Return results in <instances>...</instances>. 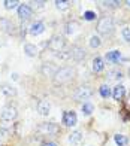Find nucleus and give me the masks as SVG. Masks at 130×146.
I'll return each instance as SVG.
<instances>
[{"label":"nucleus","instance_id":"28","mask_svg":"<svg viewBox=\"0 0 130 146\" xmlns=\"http://www.w3.org/2000/svg\"><path fill=\"white\" fill-rule=\"evenodd\" d=\"M123 37H124L126 42H130V29H129V27L123 29Z\"/></svg>","mask_w":130,"mask_h":146},{"label":"nucleus","instance_id":"16","mask_svg":"<svg viewBox=\"0 0 130 146\" xmlns=\"http://www.w3.org/2000/svg\"><path fill=\"white\" fill-rule=\"evenodd\" d=\"M82 140V134H81V131H73L72 134L69 136V142L72 143V145H79Z\"/></svg>","mask_w":130,"mask_h":146},{"label":"nucleus","instance_id":"3","mask_svg":"<svg viewBox=\"0 0 130 146\" xmlns=\"http://www.w3.org/2000/svg\"><path fill=\"white\" fill-rule=\"evenodd\" d=\"M91 96H93V91L90 90L88 87H79V88L73 92V98H75V100H78V102L88 100Z\"/></svg>","mask_w":130,"mask_h":146},{"label":"nucleus","instance_id":"2","mask_svg":"<svg viewBox=\"0 0 130 146\" xmlns=\"http://www.w3.org/2000/svg\"><path fill=\"white\" fill-rule=\"evenodd\" d=\"M97 31L100 35H111L114 31V19L112 17H102L97 23Z\"/></svg>","mask_w":130,"mask_h":146},{"label":"nucleus","instance_id":"27","mask_svg":"<svg viewBox=\"0 0 130 146\" xmlns=\"http://www.w3.org/2000/svg\"><path fill=\"white\" fill-rule=\"evenodd\" d=\"M84 18H85L87 21H93V19H96V14L93 11H87L85 14H84Z\"/></svg>","mask_w":130,"mask_h":146},{"label":"nucleus","instance_id":"13","mask_svg":"<svg viewBox=\"0 0 130 146\" xmlns=\"http://www.w3.org/2000/svg\"><path fill=\"white\" fill-rule=\"evenodd\" d=\"M55 72H57V69H55L51 63H45V64L42 66V73H43L45 76H54Z\"/></svg>","mask_w":130,"mask_h":146},{"label":"nucleus","instance_id":"9","mask_svg":"<svg viewBox=\"0 0 130 146\" xmlns=\"http://www.w3.org/2000/svg\"><path fill=\"white\" fill-rule=\"evenodd\" d=\"M31 15V8L29 5H19L18 6V17L21 19H29Z\"/></svg>","mask_w":130,"mask_h":146},{"label":"nucleus","instance_id":"1","mask_svg":"<svg viewBox=\"0 0 130 146\" xmlns=\"http://www.w3.org/2000/svg\"><path fill=\"white\" fill-rule=\"evenodd\" d=\"M75 75V70L72 67H61V69H57L55 75H54V82L57 85H61V84H66L69 82L70 79L73 78Z\"/></svg>","mask_w":130,"mask_h":146},{"label":"nucleus","instance_id":"18","mask_svg":"<svg viewBox=\"0 0 130 146\" xmlns=\"http://www.w3.org/2000/svg\"><path fill=\"white\" fill-rule=\"evenodd\" d=\"M24 52L27 54L29 57H35L37 54V48L35 45H31V43H25L24 45Z\"/></svg>","mask_w":130,"mask_h":146},{"label":"nucleus","instance_id":"19","mask_svg":"<svg viewBox=\"0 0 130 146\" xmlns=\"http://www.w3.org/2000/svg\"><path fill=\"white\" fill-rule=\"evenodd\" d=\"M124 92H126V90H124V87H123V85H117V87L114 88L112 96H114L115 100H120V98L124 96Z\"/></svg>","mask_w":130,"mask_h":146},{"label":"nucleus","instance_id":"34","mask_svg":"<svg viewBox=\"0 0 130 146\" xmlns=\"http://www.w3.org/2000/svg\"><path fill=\"white\" fill-rule=\"evenodd\" d=\"M129 73H130V70H129Z\"/></svg>","mask_w":130,"mask_h":146},{"label":"nucleus","instance_id":"11","mask_svg":"<svg viewBox=\"0 0 130 146\" xmlns=\"http://www.w3.org/2000/svg\"><path fill=\"white\" fill-rule=\"evenodd\" d=\"M43 30H45V25H43V23H41V21H37V23H33L30 25V35H33V36H37V35H41V33H43Z\"/></svg>","mask_w":130,"mask_h":146},{"label":"nucleus","instance_id":"17","mask_svg":"<svg viewBox=\"0 0 130 146\" xmlns=\"http://www.w3.org/2000/svg\"><path fill=\"white\" fill-rule=\"evenodd\" d=\"M0 29L5 30L6 33H11L12 30H14V24H12L11 21H8V19L2 18V19H0Z\"/></svg>","mask_w":130,"mask_h":146},{"label":"nucleus","instance_id":"4","mask_svg":"<svg viewBox=\"0 0 130 146\" xmlns=\"http://www.w3.org/2000/svg\"><path fill=\"white\" fill-rule=\"evenodd\" d=\"M64 45H66V42H64V39L61 36H53V37H51V40H49V43H48V48L51 51L60 52L64 48Z\"/></svg>","mask_w":130,"mask_h":146},{"label":"nucleus","instance_id":"21","mask_svg":"<svg viewBox=\"0 0 130 146\" xmlns=\"http://www.w3.org/2000/svg\"><path fill=\"white\" fill-rule=\"evenodd\" d=\"M93 110H94V108H93L91 103H84L82 104V113L84 115H90Z\"/></svg>","mask_w":130,"mask_h":146},{"label":"nucleus","instance_id":"29","mask_svg":"<svg viewBox=\"0 0 130 146\" xmlns=\"http://www.w3.org/2000/svg\"><path fill=\"white\" fill-rule=\"evenodd\" d=\"M105 8H117V6L120 5V2H103L102 3Z\"/></svg>","mask_w":130,"mask_h":146},{"label":"nucleus","instance_id":"31","mask_svg":"<svg viewBox=\"0 0 130 146\" xmlns=\"http://www.w3.org/2000/svg\"><path fill=\"white\" fill-rule=\"evenodd\" d=\"M31 5H35V9H41V8H43L45 2H33Z\"/></svg>","mask_w":130,"mask_h":146},{"label":"nucleus","instance_id":"20","mask_svg":"<svg viewBox=\"0 0 130 146\" xmlns=\"http://www.w3.org/2000/svg\"><path fill=\"white\" fill-rule=\"evenodd\" d=\"M114 140H115V143L118 145V146H126V145L129 143V139H127L126 136H123V134L114 136Z\"/></svg>","mask_w":130,"mask_h":146},{"label":"nucleus","instance_id":"6","mask_svg":"<svg viewBox=\"0 0 130 146\" xmlns=\"http://www.w3.org/2000/svg\"><path fill=\"white\" fill-rule=\"evenodd\" d=\"M78 122V118H76V113L73 110H67L63 113V124L67 125V127H73V125H76Z\"/></svg>","mask_w":130,"mask_h":146},{"label":"nucleus","instance_id":"10","mask_svg":"<svg viewBox=\"0 0 130 146\" xmlns=\"http://www.w3.org/2000/svg\"><path fill=\"white\" fill-rule=\"evenodd\" d=\"M49 110H51V104H49V102L48 100H41L37 103V112L41 115H48L49 113Z\"/></svg>","mask_w":130,"mask_h":146},{"label":"nucleus","instance_id":"15","mask_svg":"<svg viewBox=\"0 0 130 146\" xmlns=\"http://www.w3.org/2000/svg\"><path fill=\"white\" fill-rule=\"evenodd\" d=\"M120 58H121V52L120 51H111V52H108V54H106V60H108V61H111V63L120 61Z\"/></svg>","mask_w":130,"mask_h":146},{"label":"nucleus","instance_id":"7","mask_svg":"<svg viewBox=\"0 0 130 146\" xmlns=\"http://www.w3.org/2000/svg\"><path fill=\"white\" fill-rule=\"evenodd\" d=\"M0 118L3 121H12V119L17 118V109L12 108V106H6V108H3L2 113H0Z\"/></svg>","mask_w":130,"mask_h":146},{"label":"nucleus","instance_id":"12","mask_svg":"<svg viewBox=\"0 0 130 146\" xmlns=\"http://www.w3.org/2000/svg\"><path fill=\"white\" fill-rule=\"evenodd\" d=\"M0 90H2V92L5 96H17V90L12 87V85H9V84H2L0 85Z\"/></svg>","mask_w":130,"mask_h":146},{"label":"nucleus","instance_id":"25","mask_svg":"<svg viewBox=\"0 0 130 146\" xmlns=\"http://www.w3.org/2000/svg\"><path fill=\"white\" fill-rule=\"evenodd\" d=\"M100 37H97V36H93L91 39H90V46H91V48H99L100 46Z\"/></svg>","mask_w":130,"mask_h":146},{"label":"nucleus","instance_id":"30","mask_svg":"<svg viewBox=\"0 0 130 146\" xmlns=\"http://www.w3.org/2000/svg\"><path fill=\"white\" fill-rule=\"evenodd\" d=\"M73 27H76V24H75V23H73V24H72V23L67 24V30H66L67 35H70V33H73V31H75V29H73Z\"/></svg>","mask_w":130,"mask_h":146},{"label":"nucleus","instance_id":"24","mask_svg":"<svg viewBox=\"0 0 130 146\" xmlns=\"http://www.w3.org/2000/svg\"><path fill=\"white\" fill-rule=\"evenodd\" d=\"M69 2H66V0H61V2H60V0H57V2H55V6H57V9H61V11H64V9H67L69 8Z\"/></svg>","mask_w":130,"mask_h":146},{"label":"nucleus","instance_id":"26","mask_svg":"<svg viewBox=\"0 0 130 146\" xmlns=\"http://www.w3.org/2000/svg\"><path fill=\"white\" fill-rule=\"evenodd\" d=\"M108 75H109V79H121L123 78L121 72H118V70H111Z\"/></svg>","mask_w":130,"mask_h":146},{"label":"nucleus","instance_id":"23","mask_svg":"<svg viewBox=\"0 0 130 146\" xmlns=\"http://www.w3.org/2000/svg\"><path fill=\"white\" fill-rule=\"evenodd\" d=\"M3 5L6 9H14L19 5V2H17V0H6V2H3Z\"/></svg>","mask_w":130,"mask_h":146},{"label":"nucleus","instance_id":"14","mask_svg":"<svg viewBox=\"0 0 130 146\" xmlns=\"http://www.w3.org/2000/svg\"><path fill=\"white\" fill-rule=\"evenodd\" d=\"M103 67H105V64H103V60H102L100 57H96V58L93 60V72L99 73V72L103 70Z\"/></svg>","mask_w":130,"mask_h":146},{"label":"nucleus","instance_id":"32","mask_svg":"<svg viewBox=\"0 0 130 146\" xmlns=\"http://www.w3.org/2000/svg\"><path fill=\"white\" fill-rule=\"evenodd\" d=\"M42 146H57L55 143H53V142H48V143H43Z\"/></svg>","mask_w":130,"mask_h":146},{"label":"nucleus","instance_id":"5","mask_svg":"<svg viewBox=\"0 0 130 146\" xmlns=\"http://www.w3.org/2000/svg\"><path fill=\"white\" fill-rule=\"evenodd\" d=\"M37 131L41 133V134H55V133H58V127L53 122H47V124L39 125Z\"/></svg>","mask_w":130,"mask_h":146},{"label":"nucleus","instance_id":"33","mask_svg":"<svg viewBox=\"0 0 130 146\" xmlns=\"http://www.w3.org/2000/svg\"><path fill=\"white\" fill-rule=\"evenodd\" d=\"M127 5H129V6H130V0H129V2H127Z\"/></svg>","mask_w":130,"mask_h":146},{"label":"nucleus","instance_id":"22","mask_svg":"<svg viewBox=\"0 0 130 146\" xmlns=\"http://www.w3.org/2000/svg\"><path fill=\"white\" fill-rule=\"evenodd\" d=\"M100 96L103 98H108L109 96H111V90H109L108 85H102V87H100Z\"/></svg>","mask_w":130,"mask_h":146},{"label":"nucleus","instance_id":"8","mask_svg":"<svg viewBox=\"0 0 130 146\" xmlns=\"http://www.w3.org/2000/svg\"><path fill=\"white\" fill-rule=\"evenodd\" d=\"M69 55H70V58H73L75 61H81V60L85 58V51H84L81 46H73V48L69 51Z\"/></svg>","mask_w":130,"mask_h":146}]
</instances>
